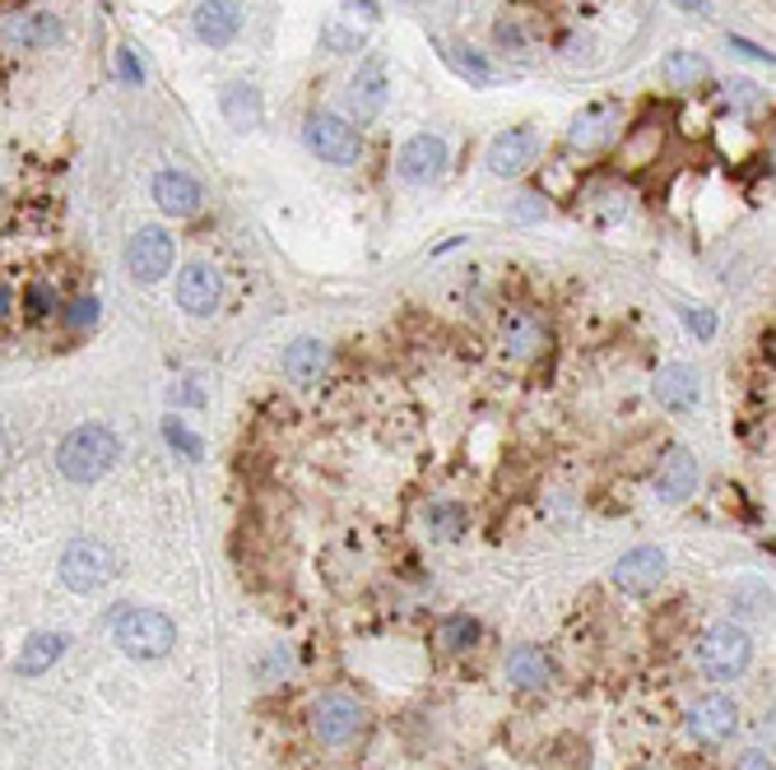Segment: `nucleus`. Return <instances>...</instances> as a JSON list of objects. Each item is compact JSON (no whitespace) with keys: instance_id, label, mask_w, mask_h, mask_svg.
I'll return each instance as SVG.
<instances>
[{"instance_id":"obj_1","label":"nucleus","mask_w":776,"mask_h":770,"mask_svg":"<svg viewBox=\"0 0 776 770\" xmlns=\"http://www.w3.org/2000/svg\"><path fill=\"white\" fill-rule=\"evenodd\" d=\"M117 456H121V446H117V432H113V427L84 423V427H75V432L61 441L56 464H61V473H65L71 483L88 488V483H98V479H107V473H113Z\"/></svg>"},{"instance_id":"obj_2","label":"nucleus","mask_w":776,"mask_h":770,"mask_svg":"<svg viewBox=\"0 0 776 770\" xmlns=\"http://www.w3.org/2000/svg\"><path fill=\"white\" fill-rule=\"evenodd\" d=\"M113 641L130 660H163L177 645V627L159 608H117L113 618Z\"/></svg>"},{"instance_id":"obj_3","label":"nucleus","mask_w":776,"mask_h":770,"mask_svg":"<svg viewBox=\"0 0 776 770\" xmlns=\"http://www.w3.org/2000/svg\"><path fill=\"white\" fill-rule=\"evenodd\" d=\"M753 664V637L735 622H716L712 631H702L698 641V669L712 683H735Z\"/></svg>"},{"instance_id":"obj_4","label":"nucleus","mask_w":776,"mask_h":770,"mask_svg":"<svg viewBox=\"0 0 776 770\" xmlns=\"http://www.w3.org/2000/svg\"><path fill=\"white\" fill-rule=\"evenodd\" d=\"M117 576V553L98 538H75L61 548V585L75 595H94Z\"/></svg>"},{"instance_id":"obj_5","label":"nucleus","mask_w":776,"mask_h":770,"mask_svg":"<svg viewBox=\"0 0 776 770\" xmlns=\"http://www.w3.org/2000/svg\"><path fill=\"white\" fill-rule=\"evenodd\" d=\"M307 135V149H312L321 163H336V168H349V163H359V153H363V140H359V126L336 117V111H312L302 126Z\"/></svg>"},{"instance_id":"obj_6","label":"nucleus","mask_w":776,"mask_h":770,"mask_svg":"<svg viewBox=\"0 0 776 770\" xmlns=\"http://www.w3.org/2000/svg\"><path fill=\"white\" fill-rule=\"evenodd\" d=\"M177 260V242L163 228H136V237L126 242V269L140 284H159L163 275H172Z\"/></svg>"},{"instance_id":"obj_7","label":"nucleus","mask_w":776,"mask_h":770,"mask_svg":"<svg viewBox=\"0 0 776 770\" xmlns=\"http://www.w3.org/2000/svg\"><path fill=\"white\" fill-rule=\"evenodd\" d=\"M0 38H6V47H14V52H42V47H56L65 38V24L52 10H14V14H6V24H0Z\"/></svg>"},{"instance_id":"obj_8","label":"nucleus","mask_w":776,"mask_h":770,"mask_svg":"<svg viewBox=\"0 0 776 770\" xmlns=\"http://www.w3.org/2000/svg\"><path fill=\"white\" fill-rule=\"evenodd\" d=\"M609 580H614L618 595L647 599V595H656V585L665 580V553L660 548H633V553H624V557L614 562Z\"/></svg>"},{"instance_id":"obj_9","label":"nucleus","mask_w":776,"mask_h":770,"mask_svg":"<svg viewBox=\"0 0 776 770\" xmlns=\"http://www.w3.org/2000/svg\"><path fill=\"white\" fill-rule=\"evenodd\" d=\"M386 94H391V84H386V61L382 56H368L359 71H353L349 79V117L353 121H372V117H382V107H386Z\"/></svg>"},{"instance_id":"obj_10","label":"nucleus","mask_w":776,"mask_h":770,"mask_svg":"<svg viewBox=\"0 0 776 770\" xmlns=\"http://www.w3.org/2000/svg\"><path fill=\"white\" fill-rule=\"evenodd\" d=\"M395 172H401L410 186H433V181L447 172V140H442V135H414V140H405L401 158H395Z\"/></svg>"},{"instance_id":"obj_11","label":"nucleus","mask_w":776,"mask_h":770,"mask_svg":"<svg viewBox=\"0 0 776 770\" xmlns=\"http://www.w3.org/2000/svg\"><path fill=\"white\" fill-rule=\"evenodd\" d=\"M535 158H540V135L530 126H517V130H502L489 145L483 163H489L493 177H521L525 168H535Z\"/></svg>"},{"instance_id":"obj_12","label":"nucleus","mask_w":776,"mask_h":770,"mask_svg":"<svg viewBox=\"0 0 776 770\" xmlns=\"http://www.w3.org/2000/svg\"><path fill=\"white\" fill-rule=\"evenodd\" d=\"M312 729H317L321 742L344 747L363 729V706H359V701H349V696H321L312 706Z\"/></svg>"},{"instance_id":"obj_13","label":"nucleus","mask_w":776,"mask_h":770,"mask_svg":"<svg viewBox=\"0 0 776 770\" xmlns=\"http://www.w3.org/2000/svg\"><path fill=\"white\" fill-rule=\"evenodd\" d=\"M219 298H224V279H219L214 265L195 260L177 275V307H182L187 316H210L219 307Z\"/></svg>"},{"instance_id":"obj_14","label":"nucleus","mask_w":776,"mask_h":770,"mask_svg":"<svg viewBox=\"0 0 776 770\" xmlns=\"http://www.w3.org/2000/svg\"><path fill=\"white\" fill-rule=\"evenodd\" d=\"M740 729V706L730 696H702L698 706L689 710V734L698 738V742H725L730 734Z\"/></svg>"},{"instance_id":"obj_15","label":"nucleus","mask_w":776,"mask_h":770,"mask_svg":"<svg viewBox=\"0 0 776 770\" xmlns=\"http://www.w3.org/2000/svg\"><path fill=\"white\" fill-rule=\"evenodd\" d=\"M153 200H159V210L168 218H191L195 210H201V181H195L191 172L182 168H163L159 177H153Z\"/></svg>"},{"instance_id":"obj_16","label":"nucleus","mask_w":776,"mask_h":770,"mask_svg":"<svg viewBox=\"0 0 776 770\" xmlns=\"http://www.w3.org/2000/svg\"><path fill=\"white\" fill-rule=\"evenodd\" d=\"M191 29L201 42H210V47H228V42L237 38V29H242L237 0H201L195 14H191Z\"/></svg>"},{"instance_id":"obj_17","label":"nucleus","mask_w":776,"mask_h":770,"mask_svg":"<svg viewBox=\"0 0 776 770\" xmlns=\"http://www.w3.org/2000/svg\"><path fill=\"white\" fill-rule=\"evenodd\" d=\"M618 121H624V107H618V103H595L567 126V145L572 149H600V145H609L618 135Z\"/></svg>"},{"instance_id":"obj_18","label":"nucleus","mask_w":776,"mask_h":770,"mask_svg":"<svg viewBox=\"0 0 776 770\" xmlns=\"http://www.w3.org/2000/svg\"><path fill=\"white\" fill-rule=\"evenodd\" d=\"M651 395L660 409H670V414H683V409H693L698 404V372L689 367V362H670V367H660L656 381H651Z\"/></svg>"},{"instance_id":"obj_19","label":"nucleus","mask_w":776,"mask_h":770,"mask_svg":"<svg viewBox=\"0 0 776 770\" xmlns=\"http://www.w3.org/2000/svg\"><path fill=\"white\" fill-rule=\"evenodd\" d=\"M698 488V460L689 446H670V456L660 460L656 469V492L665 496V502H689Z\"/></svg>"},{"instance_id":"obj_20","label":"nucleus","mask_w":776,"mask_h":770,"mask_svg":"<svg viewBox=\"0 0 776 770\" xmlns=\"http://www.w3.org/2000/svg\"><path fill=\"white\" fill-rule=\"evenodd\" d=\"M330 367V349L321 344V339H294V344L284 349V376L294 381V385H317Z\"/></svg>"},{"instance_id":"obj_21","label":"nucleus","mask_w":776,"mask_h":770,"mask_svg":"<svg viewBox=\"0 0 776 770\" xmlns=\"http://www.w3.org/2000/svg\"><path fill=\"white\" fill-rule=\"evenodd\" d=\"M549 344V330L535 311H507L502 316V349L512 357H535Z\"/></svg>"},{"instance_id":"obj_22","label":"nucleus","mask_w":776,"mask_h":770,"mask_svg":"<svg viewBox=\"0 0 776 770\" xmlns=\"http://www.w3.org/2000/svg\"><path fill=\"white\" fill-rule=\"evenodd\" d=\"M219 107H224V117L233 130H256L261 117H265V103H261V88L256 84H224V94H219Z\"/></svg>"},{"instance_id":"obj_23","label":"nucleus","mask_w":776,"mask_h":770,"mask_svg":"<svg viewBox=\"0 0 776 770\" xmlns=\"http://www.w3.org/2000/svg\"><path fill=\"white\" fill-rule=\"evenodd\" d=\"M507 677H512L521 692H535V687H549V683H553V664H549L544 650L517 645L512 654H507Z\"/></svg>"},{"instance_id":"obj_24","label":"nucleus","mask_w":776,"mask_h":770,"mask_svg":"<svg viewBox=\"0 0 776 770\" xmlns=\"http://www.w3.org/2000/svg\"><path fill=\"white\" fill-rule=\"evenodd\" d=\"M65 641L61 631H38V637L24 641V650H19V660H14V673H24V677H38V673H47L61 654H65Z\"/></svg>"},{"instance_id":"obj_25","label":"nucleus","mask_w":776,"mask_h":770,"mask_svg":"<svg viewBox=\"0 0 776 770\" xmlns=\"http://www.w3.org/2000/svg\"><path fill=\"white\" fill-rule=\"evenodd\" d=\"M660 75H665V84H670V88H693V84L706 79V61L698 52H670V56H665V65H660Z\"/></svg>"},{"instance_id":"obj_26","label":"nucleus","mask_w":776,"mask_h":770,"mask_svg":"<svg viewBox=\"0 0 776 770\" xmlns=\"http://www.w3.org/2000/svg\"><path fill=\"white\" fill-rule=\"evenodd\" d=\"M442 56H447L451 71H456V75H465L470 84H493V79H498V75H493V65L483 61V56H475L470 47H447Z\"/></svg>"},{"instance_id":"obj_27","label":"nucleus","mask_w":776,"mask_h":770,"mask_svg":"<svg viewBox=\"0 0 776 770\" xmlns=\"http://www.w3.org/2000/svg\"><path fill=\"white\" fill-rule=\"evenodd\" d=\"M163 441H168L172 450H182L187 460H201V450H205V446H201V437H195L182 418H168V423H163Z\"/></svg>"},{"instance_id":"obj_28","label":"nucleus","mask_w":776,"mask_h":770,"mask_svg":"<svg viewBox=\"0 0 776 770\" xmlns=\"http://www.w3.org/2000/svg\"><path fill=\"white\" fill-rule=\"evenodd\" d=\"M442 641H447V650H465L479 641V622L470 618H447V627H442Z\"/></svg>"},{"instance_id":"obj_29","label":"nucleus","mask_w":776,"mask_h":770,"mask_svg":"<svg viewBox=\"0 0 776 770\" xmlns=\"http://www.w3.org/2000/svg\"><path fill=\"white\" fill-rule=\"evenodd\" d=\"M428 530H433V538H456L460 534V511L456 506H428Z\"/></svg>"},{"instance_id":"obj_30","label":"nucleus","mask_w":776,"mask_h":770,"mask_svg":"<svg viewBox=\"0 0 776 770\" xmlns=\"http://www.w3.org/2000/svg\"><path fill=\"white\" fill-rule=\"evenodd\" d=\"M24 307H29L33 321H42V316H52V311H56L52 288H47V284H33V288H29V298H24Z\"/></svg>"},{"instance_id":"obj_31","label":"nucleus","mask_w":776,"mask_h":770,"mask_svg":"<svg viewBox=\"0 0 776 770\" xmlns=\"http://www.w3.org/2000/svg\"><path fill=\"white\" fill-rule=\"evenodd\" d=\"M683 325H689L698 339H712V334H716V311H706V307H689V311H683Z\"/></svg>"},{"instance_id":"obj_32","label":"nucleus","mask_w":776,"mask_h":770,"mask_svg":"<svg viewBox=\"0 0 776 770\" xmlns=\"http://www.w3.org/2000/svg\"><path fill=\"white\" fill-rule=\"evenodd\" d=\"M94 321H98V302L94 298H79V302H71V311H65V325H75V330L94 325Z\"/></svg>"},{"instance_id":"obj_33","label":"nucleus","mask_w":776,"mask_h":770,"mask_svg":"<svg viewBox=\"0 0 776 770\" xmlns=\"http://www.w3.org/2000/svg\"><path fill=\"white\" fill-rule=\"evenodd\" d=\"M168 399H172V404H205V391H201L195 381H177L172 391H168Z\"/></svg>"},{"instance_id":"obj_34","label":"nucleus","mask_w":776,"mask_h":770,"mask_svg":"<svg viewBox=\"0 0 776 770\" xmlns=\"http://www.w3.org/2000/svg\"><path fill=\"white\" fill-rule=\"evenodd\" d=\"M117 71H121V79H126V84H140V79H145L140 61H136V52H130V47H121V52H117Z\"/></svg>"},{"instance_id":"obj_35","label":"nucleus","mask_w":776,"mask_h":770,"mask_svg":"<svg viewBox=\"0 0 776 770\" xmlns=\"http://www.w3.org/2000/svg\"><path fill=\"white\" fill-rule=\"evenodd\" d=\"M517 218H521V223L544 218V200H540V195H521V200H517Z\"/></svg>"},{"instance_id":"obj_36","label":"nucleus","mask_w":776,"mask_h":770,"mask_svg":"<svg viewBox=\"0 0 776 770\" xmlns=\"http://www.w3.org/2000/svg\"><path fill=\"white\" fill-rule=\"evenodd\" d=\"M730 47H735V52H744L748 61H767V65H772V52H767V47H758V42H744V38H730Z\"/></svg>"},{"instance_id":"obj_37","label":"nucleus","mask_w":776,"mask_h":770,"mask_svg":"<svg viewBox=\"0 0 776 770\" xmlns=\"http://www.w3.org/2000/svg\"><path fill=\"white\" fill-rule=\"evenodd\" d=\"M326 42H330V47H336V52H353V47H359V38H349V33H344V29H336V24L326 29Z\"/></svg>"},{"instance_id":"obj_38","label":"nucleus","mask_w":776,"mask_h":770,"mask_svg":"<svg viewBox=\"0 0 776 770\" xmlns=\"http://www.w3.org/2000/svg\"><path fill=\"white\" fill-rule=\"evenodd\" d=\"M740 770H772V757L763 752V747H753V752L740 757Z\"/></svg>"},{"instance_id":"obj_39","label":"nucleus","mask_w":776,"mask_h":770,"mask_svg":"<svg viewBox=\"0 0 776 770\" xmlns=\"http://www.w3.org/2000/svg\"><path fill=\"white\" fill-rule=\"evenodd\" d=\"M10 307H14V292H10L6 284H0V316H10Z\"/></svg>"},{"instance_id":"obj_40","label":"nucleus","mask_w":776,"mask_h":770,"mask_svg":"<svg viewBox=\"0 0 776 770\" xmlns=\"http://www.w3.org/2000/svg\"><path fill=\"white\" fill-rule=\"evenodd\" d=\"M674 6H679L683 14H702V6H706V0H674Z\"/></svg>"}]
</instances>
